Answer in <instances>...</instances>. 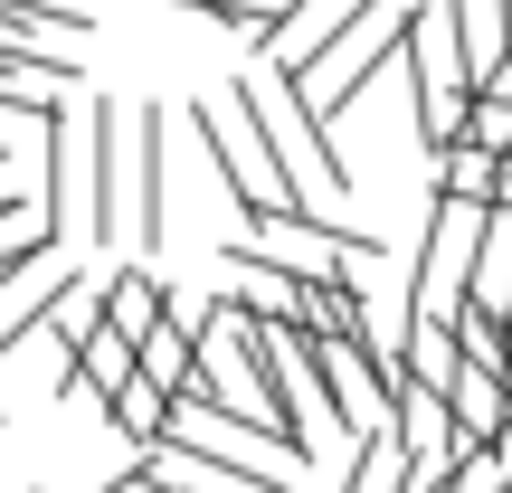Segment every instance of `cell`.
Instances as JSON below:
<instances>
[{"instance_id": "obj_1", "label": "cell", "mask_w": 512, "mask_h": 493, "mask_svg": "<svg viewBox=\"0 0 512 493\" xmlns=\"http://www.w3.org/2000/svg\"><path fill=\"white\" fill-rule=\"evenodd\" d=\"M418 19H427V0H370V10L351 19V29L332 38L323 57H313V67H285V76L304 86V105L323 114V124H342V114H351V105H361V95H370V86H380V76L408 57Z\"/></svg>"}, {"instance_id": "obj_2", "label": "cell", "mask_w": 512, "mask_h": 493, "mask_svg": "<svg viewBox=\"0 0 512 493\" xmlns=\"http://www.w3.org/2000/svg\"><path fill=\"white\" fill-rule=\"evenodd\" d=\"M238 95H247L256 124H266V143L285 152V171L304 181V200H313V190L342 200V190H351V162H342V143H332V124L304 105V86H294L285 67H256V76H238Z\"/></svg>"}, {"instance_id": "obj_3", "label": "cell", "mask_w": 512, "mask_h": 493, "mask_svg": "<svg viewBox=\"0 0 512 493\" xmlns=\"http://www.w3.org/2000/svg\"><path fill=\"white\" fill-rule=\"evenodd\" d=\"M399 76H408V95H418V143L446 152L465 133V95H475V67H465V48H456L446 0H427L418 38H408V57H399Z\"/></svg>"}, {"instance_id": "obj_4", "label": "cell", "mask_w": 512, "mask_h": 493, "mask_svg": "<svg viewBox=\"0 0 512 493\" xmlns=\"http://www.w3.org/2000/svg\"><path fill=\"white\" fill-rule=\"evenodd\" d=\"M475 247H484V209L475 200H437L427 219V247H418V313H446L475 275Z\"/></svg>"}, {"instance_id": "obj_5", "label": "cell", "mask_w": 512, "mask_h": 493, "mask_svg": "<svg viewBox=\"0 0 512 493\" xmlns=\"http://www.w3.org/2000/svg\"><path fill=\"white\" fill-rule=\"evenodd\" d=\"M361 10H370V0H275V19H266V38H256V57H266V67H313V57H323Z\"/></svg>"}, {"instance_id": "obj_6", "label": "cell", "mask_w": 512, "mask_h": 493, "mask_svg": "<svg viewBox=\"0 0 512 493\" xmlns=\"http://www.w3.org/2000/svg\"><path fill=\"white\" fill-rule=\"evenodd\" d=\"M437 399H446V418H456V456H475V446H494L512 427V380L484 370V361H456V380H446ZM456 456H446V465H456Z\"/></svg>"}, {"instance_id": "obj_7", "label": "cell", "mask_w": 512, "mask_h": 493, "mask_svg": "<svg viewBox=\"0 0 512 493\" xmlns=\"http://www.w3.org/2000/svg\"><path fill=\"white\" fill-rule=\"evenodd\" d=\"M95 304H105V332H124L133 351H143L152 332H171V313H181V304H171V285H162L152 266H124L114 285H95Z\"/></svg>"}, {"instance_id": "obj_8", "label": "cell", "mask_w": 512, "mask_h": 493, "mask_svg": "<svg viewBox=\"0 0 512 493\" xmlns=\"http://www.w3.org/2000/svg\"><path fill=\"white\" fill-rule=\"evenodd\" d=\"M105 418L152 456V446H171V427H181V389H162V380H143V370H133V380L105 399Z\"/></svg>"}, {"instance_id": "obj_9", "label": "cell", "mask_w": 512, "mask_h": 493, "mask_svg": "<svg viewBox=\"0 0 512 493\" xmlns=\"http://www.w3.org/2000/svg\"><path fill=\"white\" fill-rule=\"evenodd\" d=\"M342 493H408V456H399V437H389V418L351 437V475H342Z\"/></svg>"}, {"instance_id": "obj_10", "label": "cell", "mask_w": 512, "mask_h": 493, "mask_svg": "<svg viewBox=\"0 0 512 493\" xmlns=\"http://www.w3.org/2000/svg\"><path fill=\"white\" fill-rule=\"evenodd\" d=\"M465 294H484L494 313H512V209H484V247H475Z\"/></svg>"}, {"instance_id": "obj_11", "label": "cell", "mask_w": 512, "mask_h": 493, "mask_svg": "<svg viewBox=\"0 0 512 493\" xmlns=\"http://www.w3.org/2000/svg\"><path fill=\"white\" fill-rule=\"evenodd\" d=\"M437 200H475V209H494V152L456 133V143L437 152Z\"/></svg>"}, {"instance_id": "obj_12", "label": "cell", "mask_w": 512, "mask_h": 493, "mask_svg": "<svg viewBox=\"0 0 512 493\" xmlns=\"http://www.w3.org/2000/svg\"><path fill=\"white\" fill-rule=\"evenodd\" d=\"M133 143H143V171H133V181H143V247H162V105H143L133 114Z\"/></svg>"}, {"instance_id": "obj_13", "label": "cell", "mask_w": 512, "mask_h": 493, "mask_svg": "<svg viewBox=\"0 0 512 493\" xmlns=\"http://www.w3.org/2000/svg\"><path fill=\"white\" fill-rule=\"evenodd\" d=\"M171 10H200V19H219V29H247V38H266L275 0H171Z\"/></svg>"}, {"instance_id": "obj_14", "label": "cell", "mask_w": 512, "mask_h": 493, "mask_svg": "<svg viewBox=\"0 0 512 493\" xmlns=\"http://www.w3.org/2000/svg\"><path fill=\"white\" fill-rule=\"evenodd\" d=\"M95 493H162V484H152V465H133V475H114V484H95Z\"/></svg>"}]
</instances>
